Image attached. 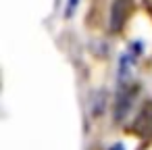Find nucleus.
<instances>
[{
  "mask_svg": "<svg viewBox=\"0 0 152 150\" xmlns=\"http://www.w3.org/2000/svg\"><path fill=\"white\" fill-rule=\"evenodd\" d=\"M75 4H77V0H71V7H69L65 13H67V15H71V13H73V9H75Z\"/></svg>",
  "mask_w": 152,
  "mask_h": 150,
  "instance_id": "obj_3",
  "label": "nucleus"
},
{
  "mask_svg": "<svg viewBox=\"0 0 152 150\" xmlns=\"http://www.w3.org/2000/svg\"><path fill=\"white\" fill-rule=\"evenodd\" d=\"M133 131L142 138H152V100L144 102L137 117L133 119Z\"/></svg>",
  "mask_w": 152,
  "mask_h": 150,
  "instance_id": "obj_2",
  "label": "nucleus"
},
{
  "mask_svg": "<svg viewBox=\"0 0 152 150\" xmlns=\"http://www.w3.org/2000/svg\"><path fill=\"white\" fill-rule=\"evenodd\" d=\"M110 150H125V148H123V144H117V146H113Z\"/></svg>",
  "mask_w": 152,
  "mask_h": 150,
  "instance_id": "obj_4",
  "label": "nucleus"
},
{
  "mask_svg": "<svg viewBox=\"0 0 152 150\" xmlns=\"http://www.w3.org/2000/svg\"><path fill=\"white\" fill-rule=\"evenodd\" d=\"M131 7L133 0H115L110 7V19H108V27L110 31H121L123 25L127 23V17L131 15Z\"/></svg>",
  "mask_w": 152,
  "mask_h": 150,
  "instance_id": "obj_1",
  "label": "nucleus"
}]
</instances>
